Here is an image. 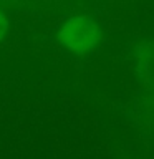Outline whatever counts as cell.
Masks as SVG:
<instances>
[{
    "label": "cell",
    "mask_w": 154,
    "mask_h": 159,
    "mask_svg": "<svg viewBox=\"0 0 154 159\" xmlns=\"http://www.w3.org/2000/svg\"><path fill=\"white\" fill-rule=\"evenodd\" d=\"M58 37L68 50L75 53H86L98 43L99 28L88 17H73L63 23Z\"/></svg>",
    "instance_id": "cell-1"
},
{
    "label": "cell",
    "mask_w": 154,
    "mask_h": 159,
    "mask_svg": "<svg viewBox=\"0 0 154 159\" xmlns=\"http://www.w3.org/2000/svg\"><path fill=\"white\" fill-rule=\"evenodd\" d=\"M7 30H8V20H7V17H5V13L0 10V42L3 40Z\"/></svg>",
    "instance_id": "cell-2"
}]
</instances>
